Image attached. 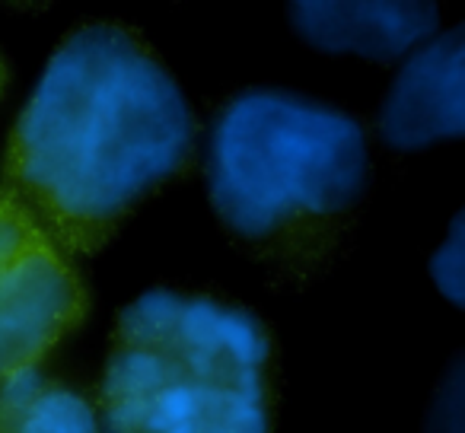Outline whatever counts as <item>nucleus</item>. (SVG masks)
Here are the masks:
<instances>
[{
  "instance_id": "39448f33",
  "label": "nucleus",
  "mask_w": 465,
  "mask_h": 433,
  "mask_svg": "<svg viewBox=\"0 0 465 433\" xmlns=\"http://www.w3.org/2000/svg\"><path fill=\"white\" fill-rule=\"evenodd\" d=\"M465 48L462 33L427 45L399 74L380 128L392 147L414 150L437 137H459L465 128Z\"/></svg>"
},
{
  "instance_id": "423d86ee",
  "label": "nucleus",
  "mask_w": 465,
  "mask_h": 433,
  "mask_svg": "<svg viewBox=\"0 0 465 433\" xmlns=\"http://www.w3.org/2000/svg\"><path fill=\"white\" fill-rule=\"evenodd\" d=\"M297 29L319 48L395 58L437 26L430 4H293Z\"/></svg>"
},
{
  "instance_id": "f03ea898",
  "label": "nucleus",
  "mask_w": 465,
  "mask_h": 433,
  "mask_svg": "<svg viewBox=\"0 0 465 433\" xmlns=\"http://www.w3.org/2000/svg\"><path fill=\"white\" fill-rule=\"evenodd\" d=\"M272 341L240 306L150 290L124 306L103 379L109 433H268Z\"/></svg>"
},
{
  "instance_id": "6e6552de",
  "label": "nucleus",
  "mask_w": 465,
  "mask_h": 433,
  "mask_svg": "<svg viewBox=\"0 0 465 433\" xmlns=\"http://www.w3.org/2000/svg\"><path fill=\"white\" fill-rule=\"evenodd\" d=\"M433 274H437V284L450 293V300L459 303V290H462V246H459V227L452 230L450 246L440 249Z\"/></svg>"
},
{
  "instance_id": "0eeeda50",
  "label": "nucleus",
  "mask_w": 465,
  "mask_h": 433,
  "mask_svg": "<svg viewBox=\"0 0 465 433\" xmlns=\"http://www.w3.org/2000/svg\"><path fill=\"white\" fill-rule=\"evenodd\" d=\"M0 433H99V424L84 395L23 369L0 379Z\"/></svg>"
},
{
  "instance_id": "1a4fd4ad",
  "label": "nucleus",
  "mask_w": 465,
  "mask_h": 433,
  "mask_svg": "<svg viewBox=\"0 0 465 433\" xmlns=\"http://www.w3.org/2000/svg\"><path fill=\"white\" fill-rule=\"evenodd\" d=\"M0 90H4V61H0Z\"/></svg>"
},
{
  "instance_id": "7ed1b4c3",
  "label": "nucleus",
  "mask_w": 465,
  "mask_h": 433,
  "mask_svg": "<svg viewBox=\"0 0 465 433\" xmlns=\"http://www.w3.org/2000/svg\"><path fill=\"white\" fill-rule=\"evenodd\" d=\"M367 172V137L351 115L293 93L249 90L217 118L207 188L236 236L293 242L344 217Z\"/></svg>"
},
{
  "instance_id": "20e7f679",
  "label": "nucleus",
  "mask_w": 465,
  "mask_h": 433,
  "mask_svg": "<svg viewBox=\"0 0 465 433\" xmlns=\"http://www.w3.org/2000/svg\"><path fill=\"white\" fill-rule=\"evenodd\" d=\"M84 316L86 290L67 252L0 192V379L35 369Z\"/></svg>"
},
{
  "instance_id": "f257e3e1",
  "label": "nucleus",
  "mask_w": 465,
  "mask_h": 433,
  "mask_svg": "<svg viewBox=\"0 0 465 433\" xmlns=\"http://www.w3.org/2000/svg\"><path fill=\"white\" fill-rule=\"evenodd\" d=\"M194 137L192 105L147 42L93 23L48 61L10 134L0 192L67 255H90L192 162Z\"/></svg>"
}]
</instances>
